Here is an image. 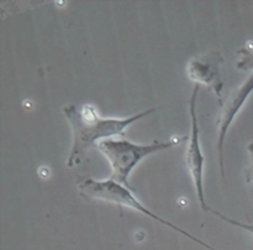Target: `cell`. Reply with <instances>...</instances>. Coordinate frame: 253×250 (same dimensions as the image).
Here are the masks:
<instances>
[{
	"label": "cell",
	"mask_w": 253,
	"mask_h": 250,
	"mask_svg": "<svg viewBox=\"0 0 253 250\" xmlns=\"http://www.w3.org/2000/svg\"><path fill=\"white\" fill-rule=\"evenodd\" d=\"M157 111L152 108L142 113L135 114L125 119L118 118H100L91 105H83L81 108L73 105H67L63 108V115L68 120L73 134L72 149L69 152L67 166L74 167L82 161L84 153L98 145L99 141L111 139L113 136H123L126 128L135 121Z\"/></svg>",
	"instance_id": "1"
},
{
	"label": "cell",
	"mask_w": 253,
	"mask_h": 250,
	"mask_svg": "<svg viewBox=\"0 0 253 250\" xmlns=\"http://www.w3.org/2000/svg\"><path fill=\"white\" fill-rule=\"evenodd\" d=\"M76 185H77V188H78L79 195H81L83 198H85L86 200H104V202L111 203V204L119 205V207L125 205V207L137 210V212L142 213V214L148 215V217L157 220V222L161 223V224H165L167 225V227L172 228L173 230L180 233V234H183L184 237L189 238V239H192L193 242L198 243V244L207 248V249L216 250L215 248L210 247L209 244L203 242V240L199 239V238L194 237V235L185 232V230L182 229V228L177 227V225L173 224V223L158 217L157 214H155L152 210L146 208L145 205H143L142 203L135 197V195L131 192L130 188L121 185V183L115 182V181H113L111 178L99 181V180H94V178L91 177H88V176H78L76 180Z\"/></svg>",
	"instance_id": "2"
},
{
	"label": "cell",
	"mask_w": 253,
	"mask_h": 250,
	"mask_svg": "<svg viewBox=\"0 0 253 250\" xmlns=\"http://www.w3.org/2000/svg\"><path fill=\"white\" fill-rule=\"evenodd\" d=\"M187 140V138L174 139V140L155 141L152 144H135L126 139H106L99 141L95 146L106 157L111 166V180L121 185L128 186V177L133 168L147 156L172 148L175 144Z\"/></svg>",
	"instance_id": "3"
},
{
	"label": "cell",
	"mask_w": 253,
	"mask_h": 250,
	"mask_svg": "<svg viewBox=\"0 0 253 250\" xmlns=\"http://www.w3.org/2000/svg\"><path fill=\"white\" fill-rule=\"evenodd\" d=\"M200 86L197 84L193 89L192 97L189 99V114L190 120H192V130H190L189 139H188L187 151H185V162L189 170L190 176L193 178V182L195 186V192H197L198 200L200 203V207L204 212H210V207L207 205L204 195V162L205 157L203 155L202 148H200V135H199V125H198V115H197V99L199 93Z\"/></svg>",
	"instance_id": "4"
},
{
	"label": "cell",
	"mask_w": 253,
	"mask_h": 250,
	"mask_svg": "<svg viewBox=\"0 0 253 250\" xmlns=\"http://www.w3.org/2000/svg\"><path fill=\"white\" fill-rule=\"evenodd\" d=\"M253 92V73L236 91L232 92L225 103L222 104V109L220 115L217 116L216 125L219 130V136H217V153H219V165L221 177L225 180V165H224V144L226 139V134L229 131L230 125L234 121L235 116L237 115L240 110L242 109L244 104L249 99Z\"/></svg>",
	"instance_id": "5"
},
{
	"label": "cell",
	"mask_w": 253,
	"mask_h": 250,
	"mask_svg": "<svg viewBox=\"0 0 253 250\" xmlns=\"http://www.w3.org/2000/svg\"><path fill=\"white\" fill-rule=\"evenodd\" d=\"M222 62L224 58L219 52H210L204 56L194 57L188 63V77L198 84L209 87L210 91L214 92L217 98H220L224 89V79L220 72V64Z\"/></svg>",
	"instance_id": "6"
},
{
	"label": "cell",
	"mask_w": 253,
	"mask_h": 250,
	"mask_svg": "<svg viewBox=\"0 0 253 250\" xmlns=\"http://www.w3.org/2000/svg\"><path fill=\"white\" fill-rule=\"evenodd\" d=\"M239 53L241 54V59L237 62V68L245 69H253V52L249 50H240Z\"/></svg>",
	"instance_id": "7"
},
{
	"label": "cell",
	"mask_w": 253,
	"mask_h": 250,
	"mask_svg": "<svg viewBox=\"0 0 253 250\" xmlns=\"http://www.w3.org/2000/svg\"><path fill=\"white\" fill-rule=\"evenodd\" d=\"M210 212L214 213L215 215H217V217H219V218H221L222 220H225V222L229 223V224H232V225H235V227H239V228H241V229L247 230V232L251 233V234L253 235V224H246V223L237 222V220L231 219V218L226 217V215H225V214H222V213H220V212H217V210L212 209V208H210Z\"/></svg>",
	"instance_id": "8"
},
{
	"label": "cell",
	"mask_w": 253,
	"mask_h": 250,
	"mask_svg": "<svg viewBox=\"0 0 253 250\" xmlns=\"http://www.w3.org/2000/svg\"><path fill=\"white\" fill-rule=\"evenodd\" d=\"M247 150L250 152V165L245 171V178H246V182L251 183L253 182V143L247 146Z\"/></svg>",
	"instance_id": "9"
}]
</instances>
